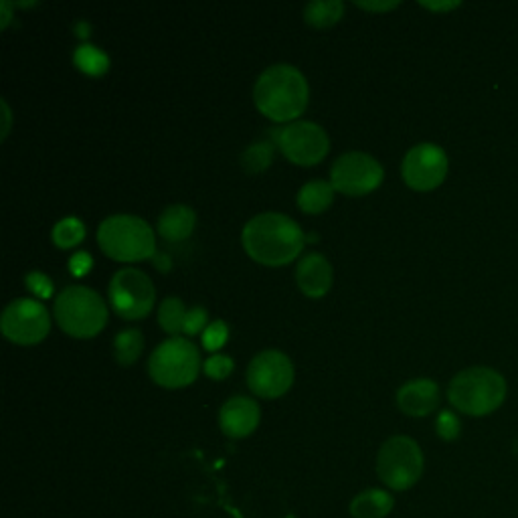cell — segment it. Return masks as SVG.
I'll return each mask as SVG.
<instances>
[{"label": "cell", "mask_w": 518, "mask_h": 518, "mask_svg": "<svg viewBox=\"0 0 518 518\" xmlns=\"http://www.w3.org/2000/svg\"><path fill=\"white\" fill-rule=\"evenodd\" d=\"M294 383V365L282 351H264L251 359L247 367L249 389L264 397L276 399L284 395Z\"/></svg>", "instance_id": "cell-12"}, {"label": "cell", "mask_w": 518, "mask_h": 518, "mask_svg": "<svg viewBox=\"0 0 518 518\" xmlns=\"http://www.w3.org/2000/svg\"><path fill=\"white\" fill-rule=\"evenodd\" d=\"M272 158H274V146L270 142H255L243 152L241 164L247 172H251L253 175V172L266 170L270 166Z\"/></svg>", "instance_id": "cell-25"}, {"label": "cell", "mask_w": 518, "mask_h": 518, "mask_svg": "<svg viewBox=\"0 0 518 518\" xmlns=\"http://www.w3.org/2000/svg\"><path fill=\"white\" fill-rule=\"evenodd\" d=\"M383 181V166L367 152L340 154L330 168L334 191L349 197H363L375 191Z\"/></svg>", "instance_id": "cell-8"}, {"label": "cell", "mask_w": 518, "mask_h": 518, "mask_svg": "<svg viewBox=\"0 0 518 518\" xmlns=\"http://www.w3.org/2000/svg\"><path fill=\"white\" fill-rule=\"evenodd\" d=\"M185 318H187V310H185V304L181 298L168 296L166 300H162V304L158 308V322H160L162 330H166L168 334L183 332Z\"/></svg>", "instance_id": "cell-21"}, {"label": "cell", "mask_w": 518, "mask_h": 518, "mask_svg": "<svg viewBox=\"0 0 518 518\" xmlns=\"http://www.w3.org/2000/svg\"><path fill=\"white\" fill-rule=\"evenodd\" d=\"M55 320L63 332L75 338H92L108 322V306L98 292L85 286H69L55 298Z\"/></svg>", "instance_id": "cell-5"}, {"label": "cell", "mask_w": 518, "mask_h": 518, "mask_svg": "<svg viewBox=\"0 0 518 518\" xmlns=\"http://www.w3.org/2000/svg\"><path fill=\"white\" fill-rule=\"evenodd\" d=\"M344 13V5L340 0H314V3L306 5L304 9V19L312 27H330L334 25Z\"/></svg>", "instance_id": "cell-20"}, {"label": "cell", "mask_w": 518, "mask_h": 518, "mask_svg": "<svg viewBox=\"0 0 518 518\" xmlns=\"http://www.w3.org/2000/svg\"><path fill=\"white\" fill-rule=\"evenodd\" d=\"M450 403L472 417L496 411L506 399L504 377L488 367H472L458 373L448 389Z\"/></svg>", "instance_id": "cell-3"}, {"label": "cell", "mask_w": 518, "mask_h": 518, "mask_svg": "<svg viewBox=\"0 0 518 518\" xmlns=\"http://www.w3.org/2000/svg\"><path fill=\"white\" fill-rule=\"evenodd\" d=\"M3 110H5V128H3V138H5L11 130V110H9V104L5 100H3Z\"/></svg>", "instance_id": "cell-34"}, {"label": "cell", "mask_w": 518, "mask_h": 518, "mask_svg": "<svg viewBox=\"0 0 518 518\" xmlns=\"http://www.w3.org/2000/svg\"><path fill=\"white\" fill-rule=\"evenodd\" d=\"M259 417H262L259 405L243 395L227 399L219 411V423L223 434L233 440H241L253 434L255 427L259 425Z\"/></svg>", "instance_id": "cell-14"}, {"label": "cell", "mask_w": 518, "mask_h": 518, "mask_svg": "<svg viewBox=\"0 0 518 518\" xmlns=\"http://www.w3.org/2000/svg\"><path fill=\"white\" fill-rule=\"evenodd\" d=\"M199 367V349L195 347V342L183 336H172L160 342L148 359L150 377L166 389L191 385L199 375Z\"/></svg>", "instance_id": "cell-6"}, {"label": "cell", "mask_w": 518, "mask_h": 518, "mask_svg": "<svg viewBox=\"0 0 518 518\" xmlns=\"http://www.w3.org/2000/svg\"><path fill=\"white\" fill-rule=\"evenodd\" d=\"M377 474L391 490H409L423 474V452L407 436L389 438L377 456Z\"/></svg>", "instance_id": "cell-7"}, {"label": "cell", "mask_w": 518, "mask_h": 518, "mask_svg": "<svg viewBox=\"0 0 518 518\" xmlns=\"http://www.w3.org/2000/svg\"><path fill=\"white\" fill-rule=\"evenodd\" d=\"M395 506V500L389 492L379 488H369L357 494L351 502L353 518H385Z\"/></svg>", "instance_id": "cell-18"}, {"label": "cell", "mask_w": 518, "mask_h": 518, "mask_svg": "<svg viewBox=\"0 0 518 518\" xmlns=\"http://www.w3.org/2000/svg\"><path fill=\"white\" fill-rule=\"evenodd\" d=\"M401 172L411 189L431 191L440 187L448 175V156L438 144L421 142L405 154Z\"/></svg>", "instance_id": "cell-13"}, {"label": "cell", "mask_w": 518, "mask_h": 518, "mask_svg": "<svg viewBox=\"0 0 518 518\" xmlns=\"http://www.w3.org/2000/svg\"><path fill=\"white\" fill-rule=\"evenodd\" d=\"M397 405L411 417H425L440 405V387L431 379H413L397 391Z\"/></svg>", "instance_id": "cell-15"}, {"label": "cell", "mask_w": 518, "mask_h": 518, "mask_svg": "<svg viewBox=\"0 0 518 518\" xmlns=\"http://www.w3.org/2000/svg\"><path fill=\"white\" fill-rule=\"evenodd\" d=\"M0 328L11 342L37 344L49 334L51 320L41 302L33 298H17L5 308Z\"/></svg>", "instance_id": "cell-11"}, {"label": "cell", "mask_w": 518, "mask_h": 518, "mask_svg": "<svg viewBox=\"0 0 518 518\" xmlns=\"http://www.w3.org/2000/svg\"><path fill=\"white\" fill-rule=\"evenodd\" d=\"M90 268H92V257H90V253L79 251V253H75V255L71 257L69 270H71L73 276H83Z\"/></svg>", "instance_id": "cell-31"}, {"label": "cell", "mask_w": 518, "mask_h": 518, "mask_svg": "<svg viewBox=\"0 0 518 518\" xmlns=\"http://www.w3.org/2000/svg\"><path fill=\"white\" fill-rule=\"evenodd\" d=\"M205 324H207V310L203 306H195L193 310L187 312L183 332L185 334H197L205 328Z\"/></svg>", "instance_id": "cell-29"}, {"label": "cell", "mask_w": 518, "mask_h": 518, "mask_svg": "<svg viewBox=\"0 0 518 518\" xmlns=\"http://www.w3.org/2000/svg\"><path fill=\"white\" fill-rule=\"evenodd\" d=\"M27 286H29L37 296H41V298H49V296L53 294V284H51V280H49L45 274H41V272H31V274L27 276Z\"/></svg>", "instance_id": "cell-30"}, {"label": "cell", "mask_w": 518, "mask_h": 518, "mask_svg": "<svg viewBox=\"0 0 518 518\" xmlns=\"http://www.w3.org/2000/svg\"><path fill=\"white\" fill-rule=\"evenodd\" d=\"M152 280L134 268H124L110 282V302L118 316L126 320L144 318L154 306Z\"/></svg>", "instance_id": "cell-9"}, {"label": "cell", "mask_w": 518, "mask_h": 518, "mask_svg": "<svg viewBox=\"0 0 518 518\" xmlns=\"http://www.w3.org/2000/svg\"><path fill=\"white\" fill-rule=\"evenodd\" d=\"M241 241L255 262L264 266H284L304 249L300 225L282 213H259L243 227Z\"/></svg>", "instance_id": "cell-1"}, {"label": "cell", "mask_w": 518, "mask_h": 518, "mask_svg": "<svg viewBox=\"0 0 518 518\" xmlns=\"http://www.w3.org/2000/svg\"><path fill=\"white\" fill-rule=\"evenodd\" d=\"M308 81L302 71L288 63L270 65L257 77L253 100L257 110L276 122L298 118L308 106Z\"/></svg>", "instance_id": "cell-2"}, {"label": "cell", "mask_w": 518, "mask_h": 518, "mask_svg": "<svg viewBox=\"0 0 518 518\" xmlns=\"http://www.w3.org/2000/svg\"><path fill=\"white\" fill-rule=\"evenodd\" d=\"M197 223V215L187 205H170L158 217V233L168 241L187 239Z\"/></svg>", "instance_id": "cell-17"}, {"label": "cell", "mask_w": 518, "mask_h": 518, "mask_svg": "<svg viewBox=\"0 0 518 518\" xmlns=\"http://www.w3.org/2000/svg\"><path fill=\"white\" fill-rule=\"evenodd\" d=\"M227 334H229V330H227V324H225L223 320L211 322V324L205 328V332H203V347H205L207 351H217V349H221L223 344H225V340H227Z\"/></svg>", "instance_id": "cell-27"}, {"label": "cell", "mask_w": 518, "mask_h": 518, "mask_svg": "<svg viewBox=\"0 0 518 518\" xmlns=\"http://www.w3.org/2000/svg\"><path fill=\"white\" fill-rule=\"evenodd\" d=\"M361 9H367V11H391L395 7H399V0H385V3H363V0H359L357 3Z\"/></svg>", "instance_id": "cell-32"}, {"label": "cell", "mask_w": 518, "mask_h": 518, "mask_svg": "<svg viewBox=\"0 0 518 518\" xmlns=\"http://www.w3.org/2000/svg\"><path fill=\"white\" fill-rule=\"evenodd\" d=\"M75 65L88 75H104L110 67L108 55L94 45H79L73 53Z\"/></svg>", "instance_id": "cell-23"}, {"label": "cell", "mask_w": 518, "mask_h": 518, "mask_svg": "<svg viewBox=\"0 0 518 518\" xmlns=\"http://www.w3.org/2000/svg\"><path fill=\"white\" fill-rule=\"evenodd\" d=\"M300 290L310 298L324 296L332 286V268L322 253H306L296 268Z\"/></svg>", "instance_id": "cell-16"}, {"label": "cell", "mask_w": 518, "mask_h": 518, "mask_svg": "<svg viewBox=\"0 0 518 518\" xmlns=\"http://www.w3.org/2000/svg\"><path fill=\"white\" fill-rule=\"evenodd\" d=\"M98 243L118 262H142L156 255L152 227L134 215H112L98 229Z\"/></svg>", "instance_id": "cell-4"}, {"label": "cell", "mask_w": 518, "mask_h": 518, "mask_svg": "<svg viewBox=\"0 0 518 518\" xmlns=\"http://www.w3.org/2000/svg\"><path fill=\"white\" fill-rule=\"evenodd\" d=\"M0 9H3V27H7L9 21H11V5L9 3H0Z\"/></svg>", "instance_id": "cell-35"}, {"label": "cell", "mask_w": 518, "mask_h": 518, "mask_svg": "<svg viewBox=\"0 0 518 518\" xmlns=\"http://www.w3.org/2000/svg\"><path fill=\"white\" fill-rule=\"evenodd\" d=\"M436 431H438V436H440L442 440L454 442V440L460 436V431H462L460 417H458L454 411H448V409L442 411L440 417H438V421H436Z\"/></svg>", "instance_id": "cell-26"}, {"label": "cell", "mask_w": 518, "mask_h": 518, "mask_svg": "<svg viewBox=\"0 0 518 518\" xmlns=\"http://www.w3.org/2000/svg\"><path fill=\"white\" fill-rule=\"evenodd\" d=\"M233 367H235V363H233V359L227 357V355H213V357H209V359L205 361V373H207V377L217 379V381L229 377L231 371H233Z\"/></svg>", "instance_id": "cell-28"}, {"label": "cell", "mask_w": 518, "mask_h": 518, "mask_svg": "<svg viewBox=\"0 0 518 518\" xmlns=\"http://www.w3.org/2000/svg\"><path fill=\"white\" fill-rule=\"evenodd\" d=\"M85 237V227L77 217H65L53 227V241L61 249L75 247Z\"/></svg>", "instance_id": "cell-24"}, {"label": "cell", "mask_w": 518, "mask_h": 518, "mask_svg": "<svg viewBox=\"0 0 518 518\" xmlns=\"http://www.w3.org/2000/svg\"><path fill=\"white\" fill-rule=\"evenodd\" d=\"M142 347H144V338L138 328H126L114 340V353L118 363L122 365L136 363V359L142 353Z\"/></svg>", "instance_id": "cell-22"}, {"label": "cell", "mask_w": 518, "mask_h": 518, "mask_svg": "<svg viewBox=\"0 0 518 518\" xmlns=\"http://www.w3.org/2000/svg\"><path fill=\"white\" fill-rule=\"evenodd\" d=\"M276 144L282 148V152L296 164L312 166L318 164L330 148L328 134L322 126L314 122H290L288 126L274 128Z\"/></svg>", "instance_id": "cell-10"}, {"label": "cell", "mask_w": 518, "mask_h": 518, "mask_svg": "<svg viewBox=\"0 0 518 518\" xmlns=\"http://www.w3.org/2000/svg\"><path fill=\"white\" fill-rule=\"evenodd\" d=\"M334 199V187L326 181H310L306 183L298 193V207L304 213H322L332 205Z\"/></svg>", "instance_id": "cell-19"}, {"label": "cell", "mask_w": 518, "mask_h": 518, "mask_svg": "<svg viewBox=\"0 0 518 518\" xmlns=\"http://www.w3.org/2000/svg\"><path fill=\"white\" fill-rule=\"evenodd\" d=\"M419 5L425 9H431V11H450V9L460 7V3H419Z\"/></svg>", "instance_id": "cell-33"}]
</instances>
